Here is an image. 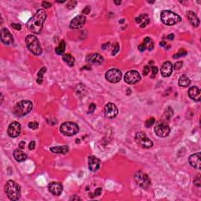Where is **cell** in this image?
<instances>
[{"label": "cell", "mask_w": 201, "mask_h": 201, "mask_svg": "<svg viewBox=\"0 0 201 201\" xmlns=\"http://www.w3.org/2000/svg\"><path fill=\"white\" fill-rule=\"evenodd\" d=\"M144 41H145V43H146V42H150V39L149 37H146Z\"/></svg>", "instance_id": "51"}, {"label": "cell", "mask_w": 201, "mask_h": 201, "mask_svg": "<svg viewBox=\"0 0 201 201\" xmlns=\"http://www.w3.org/2000/svg\"><path fill=\"white\" fill-rule=\"evenodd\" d=\"M65 47H66L65 42L64 40H62V41L60 42V44H59L58 47H56V49H55L57 54H58V55H62V54L65 53Z\"/></svg>", "instance_id": "28"}, {"label": "cell", "mask_w": 201, "mask_h": 201, "mask_svg": "<svg viewBox=\"0 0 201 201\" xmlns=\"http://www.w3.org/2000/svg\"><path fill=\"white\" fill-rule=\"evenodd\" d=\"M136 22L140 25L141 28H145L149 23V17H148L147 14H141L138 17H136Z\"/></svg>", "instance_id": "22"}, {"label": "cell", "mask_w": 201, "mask_h": 201, "mask_svg": "<svg viewBox=\"0 0 201 201\" xmlns=\"http://www.w3.org/2000/svg\"><path fill=\"white\" fill-rule=\"evenodd\" d=\"M155 132L156 134L160 138H165L170 134L171 128L168 124L165 122H159L155 127Z\"/></svg>", "instance_id": "9"}, {"label": "cell", "mask_w": 201, "mask_h": 201, "mask_svg": "<svg viewBox=\"0 0 201 201\" xmlns=\"http://www.w3.org/2000/svg\"><path fill=\"white\" fill-rule=\"evenodd\" d=\"M182 65H183L182 62V61H178V62L175 63V65H174V69H175V70H179V69L182 67Z\"/></svg>", "instance_id": "37"}, {"label": "cell", "mask_w": 201, "mask_h": 201, "mask_svg": "<svg viewBox=\"0 0 201 201\" xmlns=\"http://www.w3.org/2000/svg\"><path fill=\"white\" fill-rule=\"evenodd\" d=\"M32 109V103L28 100H22L17 103L13 109V112L16 116L21 117L29 113Z\"/></svg>", "instance_id": "2"}, {"label": "cell", "mask_w": 201, "mask_h": 201, "mask_svg": "<svg viewBox=\"0 0 201 201\" xmlns=\"http://www.w3.org/2000/svg\"><path fill=\"white\" fill-rule=\"evenodd\" d=\"M76 4H77V2H76V1H69V2H68V4H67V8L69 9H73V8H75V6H76Z\"/></svg>", "instance_id": "33"}, {"label": "cell", "mask_w": 201, "mask_h": 201, "mask_svg": "<svg viewBox=\"0 0 201 201\" xmlns=\"http://www.w3.org/2000/svg\"><path fill=\"white\" fill-rule=\"evenodd\" d=\"M28 127L30 129H32V130H36L39 127V123L36 122H30L28 123Z\"/></svg>", "instance_id": "34"}, {"label": "cell", "mask_w": 201, "mask_h": 201, "mask_svg": "<svg viewBox=\"0 0 201 201\" xmlns=\"http://www.w3.org/2000/svg\"><path fill=\"white\" fill-rule=\"evenodd\" d=\"M35 142L34 141H32L30 143H29V146H28V148H29V149L30 150H33L34 149H35Z\"/></svg>", "instance_id": "44"}, {"label": "cell", "mask_w": 201, "mask_h": 201, "mask_svg": "<svg viewBox=\"0 0 201 201\" xmlns=\"http://www.w3.org/2000/svg\"><path fill=\"white\" fill-rule=\"evenodd\" d=\"M86 61L89 64H101L104 61V58L99 54H90L87 55Z\"/></svg>", "instance_id": "20"}, {"label": "cell", "mask_w": 201, "mask_h": 201, "mask_svg": "<svg viewBox=\"0 0 201 201\" xmlns=\"http://www.w3.org/2000/svg\"><path fill=\"white\" fill-rule=\"evenodd\" d=\"M118 114V108L116 105L112 103H108L105 107V116L108 119L115 118Z\"/></svg>", "instance_id": "12"}, {"label": "cell", "mask_w": 201, "mask_h": 201, "mask_svg": "<svg viewBox=\"0 0 201 201\" xmlns=\"http://www.w3.org/2000/svg\"><path fill=\"white\" fill-rule=\"evenodd\" d=\"M50 150L54 153H60V154H66L68 152V147L67 145H63V146H54L51 147Z\"/></svg>", "instance_id": "24"}, {"label": "cell", "mask_w": 201, "mask_h": 201, "mask_svg": "<svg viewBox=\"0 0 201 201\" xmlns=\"http://www.w3.org/2000/svg\"><path fill=\"white\" fill-rule=\"evenodd\" d=\"M95 108H96V105H94V103H92V104H90L89 106V111H88V112L89 113H92V112H94V110H95Z\"/></svg>", "instance_id": "38"}, {"label": "cell", "mask_w": 201, "mask_h": 201, "mask_svg": "<svg viewBox=\"0 0 201 201\" xmlns=\"http://www.w3.org/2000/svg\"><path fill=\"white\" fill-rule=\"evenodd\" d=\"M134 180H135L136 183L143 189H147L151 184V181H150L149 176L141 171H138L135 174Z\"/></svg>", "instance_id": "8"}, {"label": "cell", "mask_w": 201, "mask_h": 201, "mask_svg": "<svg viewBox=\"0 0 201 201\" xmlns=\"http://www.w3.org/2000/svg\"><path fill=\"white\" fill-rule=\"evenodd\" d=\"M141 75L138 72L134 70L129 71L124 75V80L128 84H135L141 80Z\"/></svg>", "instance_id": "11"}, {"label": "cell", "mask_w": 201, "mask_h": 201, "mask_svg": "<svg viewBox=\"0 0 201 201\" xmlns=\"http://www.w3.org/2000/svg\"><path fill=\"white\" fill-rule=\"evenodd\" d=\"M173 113H174L173 109H172L171 107H168L166 109V111H165V113H164V115L166 116L167 119H170V118H171V117L173 116Z\"/></svg>", "instance_id": "30"}, {"label": "cell", "mask_w": 201, "mask_h": 201, "mask_svg": "<svg viewBox=\"0 0 201 201\" xmlns=\"http://www.w3.org/2000/svg\"><path fill=\"white\" fill-rule=\"evenodd\" d=\"M186 54H187V52L185 51V50H180L178 54H176L174 55V58H178V57H180L185 56Z\"/></svg>", "instance_id": "31"}, {"label": "cell", "mask_w": 201, "mask_h": 201, "mask_svg": "<svg viewBox=\"0 0 201 201\" xmlns=\"http://www.w3.org/2000/svg\"><path fill=\"white\" fill-rule=\"evenodd\" d=\"M188 94H189L190 98H192V100H197V101L200 100V90L197 87H192L190 88Z\"/></svg>", "instance_id": "21"}, {"label": "cell", "mask_w": 201, "mask_h": 201, "mask_svg": "<svg viewBox=\"0 0 201 201\" xmlns=\"http://www.w3.org/2000/svg\"><path fill=\"white\" fill-rule=\"evenodd\" d=\"M101 188H98L96 190H95V192H94V194H95V196L96 197H98V196H100V193H101Z\"/></svg>", "instance_id": "45"}, {"label": "cell", "mask_w": 201, "mask_h": 201, "mask_svg": "<svg viewBox=\"0 0 201 201\" xmlns=\"http://www.w3.org/2000/svg\"><path fill=\"white\" fill-rule=\"evenodd\" d=\"M46 71H47V68H46V67H43V68H42L39 71V73H38V74H37V75H38L37 83H39V84H41V83H42V79H43V74L46 73Z\"/></svg>", "instance_id": "29"}, {"label": "cell", "mask_w": 201, "mask_h": 201, "mask_svg": "<svg viewBox=\"0 0 201 201\" xmlns=\"http://www.w3.org/2000/svg\"><path fill=\"white\" fill-rule=\"evenodd\" d=\"M19 148H20L21 149H24L25 148V142L21 141V142L20 143V145H19Z\"/></svg>", "instance_id": "47"}, {"label": "cell", "mask_w": 201, "mask_h": 201, "mask_svg": "<svg viewBox=\"0 0 201 201\" xmlns=\"http://www.w3.org/2000/svg\"><path fill=\"white\" fill-rule=\"evenodd\" d=\"M153 47H154V45H153V42H150L149 45V47H148V49H149V50H152V49H153Z\"/></svg>", "instance_id": "48"}, {"label": "cell", "mask_w": 201, "mask_h": 201, "mask_svg": "<svg viewBox=\"0 0 201 201\" xmlns=\"http://www.w3.org/2000/svg\"><path fill=\"white\" fill-rule=\"evenodd\" d=\"M80 128L76 123L73 122H65L61 124L60 131L66 136H73L78 134Z\"/></svg>", "instance_id": "6"}, {"label": "cell", "mask_w": 201, "mask_h": 201, "mask_svg": "<svg viewBox=\"0 0 201 201\" xmlns=\"http://www.w3.org/2000/svg\"><path fill=\"white\" fill-rule=\"evenodd\" d=\"M114 2L116 5H119V4H120V3H121V2H120V1H119H119H115Z\"/></svg>", "instance_id": "54"}, {"label": "cell", "mask_w": 201, "mask_h": 201, "mask_svg": "<svg viewBox=\"0 0 201 201\" xmlns=\"http://www.w3.org/2000/svg\"><path fill=\"white\" fill-rule=\"evenodd\" d=\"M90 12V6H87L84 9H83V14H88Z\"/></svg>", "instance_id": "46"}, {"label": "cell", "mask_w": 201, "mask_h": 201, "mask_svg": "<svg viewBox=\"0 0 201 201\" xmlns=\"http://www.w3.org/2000/svg\"><path fill=\"white\" fill-rule=\"evenodd\" d=\"M145 49H146V46H145V43H142V44H140L138 46V50H139L141 52L145 51Z\"/></svg>", "instance_id": "43"}, {"label": "cell", "mask_w": 201, "mask_h": 201, "mask_svg": "<svg viewBox=\"0 0 201 201\" xmlns=\"http://www.w3.org/2000/svg\"><path fill=\"white\" fill-rule=\"evenodd\" d=\"M166 44H167V43L165 42H160V46H161V47H164V46H165V45H166Z\"/></svg>", "instance_id": "53"}, {"label": "cell", "mask_w": 201, "mask_h": 201, "mask_svg": "<svg viewBox=\"0 0 201 201\" xmlns=\"http://www.w3.org/2000/svg\"><path fill=\"white\" fill-rule=\"evenodd\" d=\"M21 134V125L17 122H12L8 127V134L11 138H16Z\"/></svg>", "instance_id": "14"}, {"label": "cell", "mask_w": 201, "mask_h": 201, "mask_svg": "<svg viewBox=\"0 0 201 201\" xmlns=\"http://www.w3.org/2000/svg\"><path fill=\"white\" fill-rule=\"evenodd\" d=\"M155 123V119L154 118H150V119H147L146 122H145V126L146 127H150L151 126H152Z\"/></svg>", "instance_id": "35"}, {"label": "cell", "mask_w": 201, "mask_h": 201, "mask_svg": "<svg viewBox=\"0 0 201 201\" xmlns=\"http://www.w3.org/2000/svg\"><path fill=\"white\" fill-rule=\"evenodd\" d=\"M85 22H86V17L83 15H79V16L75 17V18L72 20L70 23V27L73 29H79L81 28L84 25Z\"/></svg>", "instance_id": "15"}, {"label": "cell", "mask_w": 201, "mask_h": 201, "mask_svg": "<svg viewBox=\"0 0 201 201\" xmlns=\"http://www.w3.org/2000/svg\"><path fill=\"white\" fill-rule=\"evenodd\" d=\"M26 45L28 50L35 55H40L42 54V48L39 44V42L35 35H28L25 39Z\"/></svg>", "instance_id": "5"}, {"label": "cell", "mask_w": 201, "mask_h": 201, "mask_svg": "<svg viewBox=\"0 0 201 201\" xmlns=\"http://www.w3.org/2000/svg\"><path fill=\"white\" fill-rule=\"evenodd\" d=\"M135 141L137 142V144H138L144 149H149V148L152 147V145H153V142L142 131H139L136 134Z\"/></svg>", "instance_id": "7"}, {"label": "cell", "mask_w": 201, "mask_h": 201, "mask_svg": "<svg viewBox=\"0 0 201 201\" xmlns=\"http://www.w3.org/2000/svg\"><path fill=\"white\" fill-rule=\"evenodd\" d=\"M71 200H80V198H79V197H72V198H71Z\"/></svg>", "instance_id": "52"}, {"label": "cell", "mask_w": 201, "mask_h": 201, "mask_svg": "<svg viewBox=\"0 0 201 201\" xmlns=\"http://www.w3.org/2000/svg\"><path fill=\"white\" fill-rule=\"evenodd\" d=\"M187 17L189 19V21L192 26L194 27H198L200 24V20L198 18V17L197 16V14H195L193 11H189L187 14Z\"/></svg>", "instance_id": "23"}, {"label": "cell", "mask_w": 201, "mask_h": 201, "mask_svg": "<svg viewBox=\"0 0 201 201\" xmlns=\"http://www.w3.org/2000/svg\"><path fill=\"white\" fill-rule=\"evenodd\" d=\"M150 71V68L149 66H145V68H144V70H143V74H144V75H147L148 74H149V73Z\"/></svg>", "instance_id": "40"}, {"label": "cell", "mask_w": 201, "mask_h": 201, "mask_svg": "<svg viewBox=\"0 0 201 201\" xmlns=\"http://www.w3.org/2000/svg\"><path fill=\"white\" fill-rule=\"evenodd\" d=\"M7 196L11 200H17L21 197V187L14 181L9 180L5 186Z\"/></svg>", "instance_id": "3"}, {"label": "cell", "mask_w": 201, "mask_h": 201, "mask_svg": "<svg viewBox=\"0 0 201 201\" xmlns=\"http://www.w3.org/2000/svg\"><path fill=\"white\" fill-rule=\"evenodd\" d=\"M63 61H65L68 66H71V67H72V66H73L75 65V58H74V57H73L72 54H66L63 56Z\"/></svg>", "instance_id": "26"}, {"label": "cell", "mask_w": 201, "mask_h": 201, "mask_svg": "<svg viewBox=\"0 0 201 201\" xmlns=\"http://www.w3.org/2000/svg\"><path fill=\"white\" fill-rule=\"evenodd\" d=\"M42 6L44 8H50V7H51V6H52V4L50 3V2H42Z\"/></svg>", "instance_id": "41"}, {"label": "cell", "mask_w": 201, "mask_h": 201, "mask_svg": "<svg viewBox=\"0 0 201 201\" xmlns=\"http://www.w3.org/2000/svg\"><path fill=\"white\" fill-rule=\"evenodd\" d=\"M200 152H197L195 154L190 156L189 158V163L192 167L197 168L200 170L201 167V162H200Z\"/></svg>", "instance_id": "18"}, {"label": "cell", "mask_w": 201, "mask_h": 201, "mask_svg": "<svg viewBox=\"0 0 201 201\" xmlns=\"http://www.w3.org/2000/svg\"><path fill=\"white\" fill-rule=\"evenodd\" d=\"M0 37H1V41L2 43H4L5 45H9L12 44L14 42V38L12 34L9 32L8 29L6 28H2L1 30V34H0Z\"/></svg>", "instance_id": "13"}, {"label": "cell", "mask_w": 201, "mask_h": 201, "mask_svg": "<svg viewBox=\"0 0 201 201\" xmlns=\"http://www.w3.org/2000/svg\"><path fill=\"white\" fill-rule=\"evenodd\" d=\"M12 28H15L17 30H21V25L20 24H12Z\"/></svg>", "instance_id": "42"}, {"label": "cell", "mask_w": 201, "mask_h": 201, "mask_svg": "<svg viewBox=\"0 0 201 201\" xmlns=\"http://www.w3.org/2000/svg\"><path fill=\"white\" fill-rule=\"evenodd\" d=\"M105 78L108 82L112 83H118L122 78L121 71H119L117 68H112L105 73Z\"/></svg>", "instance_id": "10"}, {"label": "cell", "mask_w": 201, "mask_h": 201, "mask_svg": "<svg viewBox=\"0 0 201 201\" xmlns=\"http://www.w3.org/2000/svg\"><path fill=\"white\" fill-rule=\"evenodd\" d=\"M119 44L117 43V42H116V43H114L113 44V49H112V55H116V54L119 52Z\"/></svg>", "instance_id": "32"}, {"label": "cell", "mask_w": 201, "mask_h": 201, "mask_svg": "<svg viewBox=\"0 0 201 201\" xmlns=\"http://www.w3.org/2000/svg\"><path fill=\"white\" fill-rule=\"evenodd\" d=\"M194 184L197 187H200L201 185V179H200V174H198L197 176V178H195Z\"/></svg>", "instance_id": "36"}, {"label": "cell", "mask_w": 201, "mask_h": 201, "mask_svg": "<svg viewBox=\"0 0 201 201\" xmlns=\"http://www.w3.org/2000/svg\"><path fill=\"white\" fill-rule=\"evenodd\" d=\"M161 74L164 77H168L172 74L173 72V65L170 61H166L164 62L161 66Z\"/></svg>", "instance_id": "19"}, {"label": "cell", "mask_w": 201, "mask_h": 201, "mask_svg": "<svg viewBox=\"0 0 201 201\" xmlns=\"http://www.w3.org/2000/svg\"><path fill=\"white\" fill-rule=\"evenodd\" d=\"M151 71H152V77H154V75H156L157 73H158V68H157V67H156V66L152 67V68H151Z\"/></svg>", "instance_id": "39"}, {"label": "cell", "mask_w": 201, "mask_h": 201, "mask_svg": "<svg viewBox=\"0 0 201 201\" xmlns=\"http://www.w3.org/2000/svg\"><path fill=\"white\" fill-rule=\"evenodd\" d=\"M160 19L164 24L171 26L181 21V17L178 14L170 10H164L160 14Z\"/></svg>", "instance_id": "4"}, {"label": "cell", "mask_w": 201, "mask_h": 201, "mask_svg": "<svg viewBox=\"0 0 201 201\" xmlns=\"http://www.w3.org/2000/svg\"><path fill=\"white\" fill-rule=\"evenodd\" d=\"M174 35L173 34H171V35H169L168 36H167V38H168V39L172 40L174 39Z\"/></svg>", "instance_id": "50"}, {"label": "cell", "mask_w": 201, "mask_h": 201, "mask_svg": "<svg viewBox=\"0 0 201 201\" xmlns=\"http://www.w3.org/2000/svg\"><path fill=\"white\" fill-rule=\"evenodd\" d=\"M108 46H109V42H108V43H105V44H103L102 49L103 50H105V49H106V48H108Z\"/></svg>", "instance_id": "49"}, {"label": "cell", "mask_w": 201, "mask_h": 201, "mask_svg": "<svg viewBox=\"0 0 201 201\" xmlns=\"http://www.w3.org/2000/svg\"><path fill=\"white\" fill-rule=\"evenodd\" d=\"M190 83H191L190 80L187 77V76H186V75H183L179 78V80H178V84H179L180 87H189V86L190 85Z\"/></svg>", "instance_id": "27"}, {"label": "cell", "mask_w": 201, "mask_h": 201, "mask_svg": "<svg viewBox=\"0 0 201 201\" xmlns=\"http://www.w3.org/2000/svg\"><path fill=\"white\" fill-rule=\"evenodd\" d=\"M48 189H49L50 192H51L53 195L60 196L63 191V185H61V183L53 182L50 183L49 185H48Z\"/></svg>", "instance_id": "16"}, {"label": "cell", "mask_w": 201, "mask_h": 201, "mask_svg": "<svg viewBox=\"0 0 201 201\" xmlns=\"http://www.w3.org/2000/svg\"><path fill=\"white\" fill-rule=\"evenodd\" d=\"M100 166V161L98 158L96 156H91L88 158V167L90 171L92 172H96Z\"/></svg>", "instance_id": "17"}, {"label": "cell", "mask_w": 201, "mask_h": 201, "mask_svg": "<svg viewBox=\"0 0 201 201\" xmlns=\"http://www.w3.org/2000/svg\"><path fill=\"white\" fill-rule=\"evenodd\" d=\"M47 19V13L44 9H39L36 14L28 21L27 27L33 33L39 34L43 28V24Z\"/></svg>", "instance_id": "1"}, {"label": "cell", "mask_w": 201, "mask_h": 201, "mask_svg": "<svg viewBox=\"0 0 201 201\" xmlns=\"http://www.w3.org/2000/svg\"><path fill=\"white\" fill-rule=\"evenodd\" d=\"M14 159H16L17 161L22 162L24 161L27 159V155L21 149H16L14 152Z\"/></svg>", "instance_id": "25"}]
</instances>
